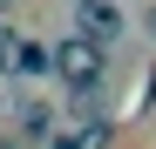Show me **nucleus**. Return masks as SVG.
I'll return each instance as SVG.
<instances>
[{
    "label": "nucleus",
    "instance_id": "nucleus-1",
    "mask_svg": "<svg viewBox=\"0 0 156 149\" xmlns=\"http://www.w3.org/2000/svg\"><path fill=\"white\" fill-rule=\"evenodd\" d=\"M48 74H55L68 95H95V88H102V74H109V54H102L95 41L68 34V41H55V47H48Z\"/></svg>",
    "mask_w": 156,
    "mask_h": 149
},
{
    "label": "nucleus",
    "instance_id": "nucleus-2",
    "mask_svg": "<svg viewBox=\"0 0 156 149\" xmlns=\"http://www.w3.org/2000/svg\"><path fill=\"white\" fill-rule=\"evenodd\" d=\"M75 34L95 41V47H109V41L129 34V14L115 7V0H75Z\"/></svg>",
    "mask_w": 156,
    "mask_h": 149
},
{
    "label": "nucleus",
    "instance_id": "nucleus-3",
    "mask_svg": "<svg viewBox=\"0 0 156 149\" xmlns=\"http://www.w3.org/2000/svg\"><path fill=\"white\" fill-rule=\"evenodd\" d=\"M14 81H48V47H41V41H20V61H14Z\"/></svg>",
    "mask_w": 156,
    "mask_h": 149
},
{
    "label": "nucleus",
    "instance_id": "nucleus-4",
    "mask_svg": "<svg viewBox=\"0 0 156 149\" xmlns=\"http://www.w3.org/2000/svg\"><path fill=\"white\" fill-rule=\"evenodd\" d=\"M20 136H55V109L48 102H20Z\"/></svg>",
    "mask_w": 156,
    "mask_h": 149
},
{
    "label": "nucleus",
    "instance_id": "nucleus-5",
    "mask_svg": "<svg viewBox=\"0 0 156 149\" xmlns=\"http://www.w3.org/2000/svg\"><path fill=\"white\" fill-rule=\"evenodd\" d=\"M102 142H109V122H88L82 136H75V129H68V136H55V149H102Z\"/></svg>",
    "mask_w": 156,
    "mask_h": 149
},
{
    "label": "nucleus",
    "instance_id": "nucleus-6",
    "mask_svg": "<svg viewBox=\"0 0 156 149\" xmlns=\"http://www.w3.org/2000/svg\"><path fill=\"white\" fill-rule=\"evenodd\" d=\"M14 61H20V34L0 20V74H14Z\"/></svg>",
    "mask_w": 156,
    "mask_h": 149
},
{
    "label": "nucleus",
    "instance_id": "nucleus-7",
    "mask_svg": "<svg viewBox=\"0 0 156 149\" xmlns=\"http://www.w3.org/2000/svg\"><path fill=\"white\" fill-rule=\"evenodd\" d=\"M0 149H20V142H14V136H7V129H0Z\"/></svg>",
    "mask_w": 156,
    "mask_h": 149
},
{
    "label": "nucleus",
    "instance_id": "nucleus-8",
    "mask_svg": "<svg viewBox=\"0 0 156 149\" xmlns=\"http://www.w3.org/2000/svg\"><path fill=\"white\" fill-rule=\"evenodd\" d=\"M149 41H156V7H149Z\"/></svg>",
    "mask_w": 156,
    "mask_h": 149
}]
</instances>
